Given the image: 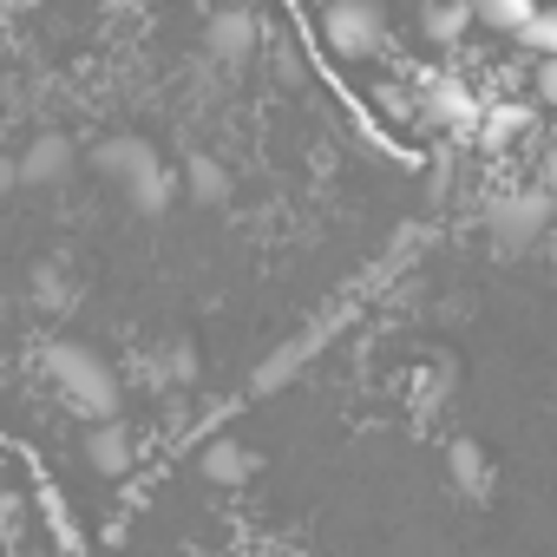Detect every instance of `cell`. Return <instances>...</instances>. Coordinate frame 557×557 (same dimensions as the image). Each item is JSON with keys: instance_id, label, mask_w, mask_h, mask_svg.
I'll return each mask as SVG.
<instances>
[{"instance_id": "6da1fadb", "label": "cell", "mask_w": 557, "mask_h": 557, "mask_svg": "<svg viewBox=\"0 0 557 557\" xmlns=\"http://www.w3.org/2000/svg\"><path fill=\"white\" fill-rule=\"evenodd\" d=\"M47 381H53V394H60L73 413H86L92 426L119 413V374H112L106 355L86 348V342H53V348H47Z\"/></svg>"}, {"instance_id": "7a4b0ae2", "label": "cell", "mask_w": 557, "mask_h": 557, "mask_svg": "<svg viewBox=\"0 0 557 557\" xmlns=\"http://www.w3.org/2000/svg\"><path fill=\"white\" fill-rule=\"evenodd\" d=\"M322 40H329V53L335 60H368V53H381V40H387V8L381 0H329V14H322Z\"/></svg>"}, {"instance_id": "3957f363", "label": "cell", "mask_w": 557, "mask_h": 557, "mask_svg": "<svg viewBox=\"0 0 557 557\" xmlns=\"http://www.w3.org/2000/svg\"><path fill=\"white\" fill-rule=\"evenodd\" d=\"M485 230L498 236V249H518V243H537L550 230V197L544 190H505L485 216Z\"/></svg>"}, {"instance_id": "277c9868", "label": "cell", "mask_w": 557, "mask_h": 557, "mask_svg": "<svg viewBox=\"0 0 557 557\" xmlns=\"http://www.w3.org/2000/svg\"><path fill=\"white\" fill-rule=\"evenodd\" d=\"M420 119L440 125V132H472L479 125V99L466 79H426L420 86Z\"/></svg>"}, {"instance_id": "5b68a950", "label": "cell", "mask_w": 557, "mask_h": 557, "mask_svg": "<svg viewBox=\"0 0 557 557\" xmlns=\"http://www.w3.org/2000/svg\"><path fill=\"white\" fill-rule=\"evenodd\" d=\"M66 171H73V145H66V132H34V145H27L21 164H14L21 190H53Z\"/></svg>"}, {"instance_id": "8992f818", "label": "cell", "mask_w": 557, "mask_h": 557, "mask_svg": "<svg viewBox=\"0 0 557 557\" xmlns=\"http://www.w3.org/2000/svg\"><path fill=\"white\" fill-rule=\"evenodd\" d=\"M99 171H106V184L132 190L145 171H158V151H151L138 132H119V138H106V145H99Z\"/></svg>"}, {"instance_id": "52a82bcc", "label": "cell", "mask_w": 557, "mask_h": 557, "mask_svg": "<svg viewBox=\"0 0 557 557\" xmlns=\"http://www.w3.org/2000/svg\"><path fill=\"white\" fill-rule=\"evenodd\" d=\"M256 40H262V34H256V21H249V14H236V8H230V14H216V21L203 27L210 60H249V53H256Z\"/></svg>"}, {"instance_id": "ba28073f", "label": "cell", "mask_w": 557, "mask_h": 557, "mask_svg": "<svg viewBox=\"0 0 557 557\" xmlns=\"http://www.w3.org/2000/svg\"><path fill=\"white\" fill-rule=\"evenodd\" d=\"M86 466H92V472H106V479H119V472L132 466V433H125L119 420L86 426Z\"/></svg>"}, {"instance_id": "9c48e42d", "label": "cell", "mask_w": 557, "mask_h": 557, "mask_svg": "<svg viewBox=\"0 0 557 557\" xmlns=\"http://www.w3.org/2000/svg\"><path fill=\"white\" fill-rule=\"evenodd\" d=\"M466 8H472V21L492 27V34H524V27L537 21L531 0H466Z\"/></svg>"}, {"instance_id": "30bf717a", "label": "cell", "mask_w": 557, "mask_h": 557, "mask_svg": "<svg viewBox=\"0 0 557 557\" xmlns=\"http://www.w3.org/2000/svg\"><path fill=\"white\" fill-rule=\"evenodd\" d=\"M524 132H531L524 106H498V112H485V119H479V145H485V151H511Z\"/></svg>"}, {"instance_id": "8fae6325", "label": "cell", "mask_w": 557, "mask_h": 557, "mask_svg": "<svg viewBox=\"0 0 557 557\" xmlns=\"http://www.w3.org/2000/svg\"><path fill=\"white\" fill-rule=\"evenodd\" d=\"M171 197H177V171H171V164L145 171V177H138V184L125 190V203H132V210H164Z\"/></svg>"}, {"instance_id": "7c38bea8", "label": "cell", "mask_w": 557, "mask_h": 557, "mask_svg": "<svg viewBox=\"0 0 557 557\" xmlns=\"http://www.w3.org/2000/svg\"><path fill=\"white\" fill-rule=\"evenodd\" d=\"M203 472H210L216 485H243V479H249V453H243V446H210V453H203Z\"/></svg>"}, {"instance_id": "4fadbf2b", "label": "cell", "mask_w": 557, "mask_h": 557, "mask_svg": "<svg viewBox=\"0 0 557 557\" xmlns=\"http://www.w3.org/2000/svg\"><path fill=\"white\" fill-rule=\"evenodd\" d=\"M459 27H472V8H453V0L426 8V34H433V40H459Z\"/></svg>"}, {"instance_id": "5bb4252c", "label": "cell", "mask_w": 557, "mask_h": 557, "mask_svg": "<svg viewBox=\"0 0 557 557\" xmlns=\"http://www.w3.org/2000/svg\"><path fill=\"white\" fill-rule=\"evenodd\" d=\"M524 47L544 53V60H557V8H537V21L524 27Z\"/></svg>"}, {"instance_id": "9a60e30c", "label": "cell", "mask_w": 557, "mask_h": 557, "mask_svg": "<svg viewBox=\"0 0 557 557\" xmlns=\"http://www.w3.org/2000/svg\"><path fill=\"white\" fill-rule=\"evenodd\" d=\"M223 190H230V177H223V164H203V158H197V164H190V197H203V203H216Z\"/></svg>"}, {"instance_id": "2e32d148", "label": "cell", "mask_w": 557, "mask_h": 557, "mask_svg": "<svg viewBox=\"0 0 557 557\" xmlns=\"http://www.w3.org/2000/svg\"><path fill=\"white\" fill-rule=\"evenodd\" d=\"M537 92H544V106H557V60H544V79H537Z\"/></svg>"}]
</instances>
